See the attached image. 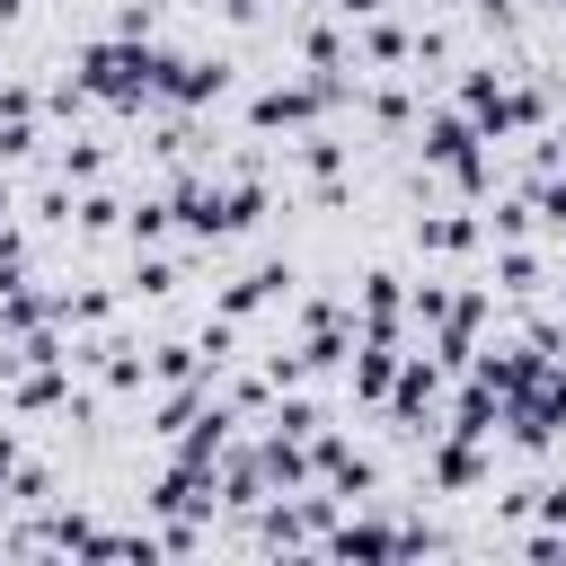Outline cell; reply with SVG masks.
<instances>
[{"label": "cell", "instance_id": "cell-2", "mask_svg": "<svg viewBox=\"0 0 566 566\" xmlns=\"http://www.w3.org/2000/svg\"><path fill=\"white\" fill-rule=\"evenodd\" d=\"M345 301H354V336H398L407 345V265H354Z\"/></svg>", "mask_w": 566, "mask_h": 566}, {"label": "cell", "instance_id": "cell-4", "mask_svg": "<svg viewBox=\"0 0 566 566\" xmlns=\"http://www.w3.org/2000/svg\"><path fill=\"white\" fill-rule=\"evenodd\" d=\"M27 451H35V442H27V424H0V486L18 478V460H27Z\"/></svg>", "mask_w": 566, "mask_h": 566}, {"label": "cell", "instance_id": "cell-3", "mask_svg": "<svg viewBox=\"0 0 566 566\" xmlns=\"http://www.w3.org/2000/svg\"><path fill=\"white\" fill-rule=\"evenodd\" d=\"M53 301H62V327H71V336H80V327H106V318L133 310L115 274H97V283H53Z\"/></svg>", "mask_w": 566, "mask_h": 566}, {"label": "cell", "instance_id": "cell-1", "mask_svg": "<svg viewBox=\"0 0 566 566\" xmlns=\"http://www.w3.org/2000/svg\"><path fill=\"white\" fill-rule=\"evenodd\" d=\"M407 239H416L424 265H478V256H486V221H478V203H460V195L416 203V212H407Z\"/></svg>", "mask_w": 566, "mask_h": 566}]
</instances>
